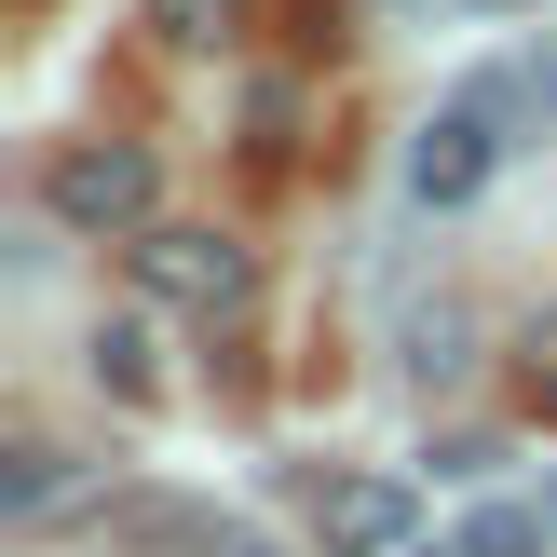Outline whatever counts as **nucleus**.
<instances>
[{
	"instance_id": "9",
	"label": "nucleus",
	"mask_w": 557,
	"mask_h": 557,
	"mask_svg": "<svg viewBox=\"0 0 557 557\" xmlns=\"http://www.w3.org/2000/svg\"><path fill=\"white\" fill-rule=\"evenodd\" d=\"M462 341H476V326H462L449 299H435V313L408 326V381H449V368H462Z\"/></svg>"
},
{
	"instance_id": "3",
	"label": "nucleus",
	"mask_w": 557,
	"mask_h": 557,
	"mask_svg": "<svg viewBox=\"0 0 557 557\" xmlns=\"http://www.w3.org/2000/svg\"><path fill=\"white\" fill-rule=\"evenodd\" d=\"M490 163H504V109H490L476 82H462V96L435 109L422 136H408V205H422V218L476 205V190H490Z\"/></svg>"
},
{
	"instance_id": "14",
	"label": "nucleus",
	"mask_w": 557,
	"mask_h": 557,
	"mask_svg": "<svg viewBox=\"0 0 557 557\" xmlns=\"http://www.w3.org/2000/svg\"><path fill=\"white\" fill-rule=\"evenodd\" d=\"M449 557H462V544H449Z\"/></svg>"
},
{
	"instance_id": "1",
	"label": "nucleus",
	"mask_w": 557,
	"mask_h": 557,
	"mask_svg": "<svg viewBox=\"0 0 557 557\" xmlns=\"http://www.w3.org/2000/svg\"><path fill=\"white\" fill-rule=\"evenodd\" d=\"M123 259L163 313H245V286H259V259L232 232H205V218H150V232H123Z\"/></svg>"
},
{
	"instance_id": "8",
	"label": "nucleus",
	"mask_w": 557,
	"mask_h": 557,
	"mask_svg": "<svg viewBox=\"0 0 557 557\" xmlns=\"http://www.w3.org/2000/svg\"><path fill=\"white\" fill-rule=\"evenodd\" d=\"M150 27L205 54V41H232V27H245V0H150Z\"/></svg>"
},
{
	"instance_id": "5",
	"label": "nucleus",
	"mask_w": 557,
	"mask_h": 557,
	"mask_svg": "<svg viewBox=\"0 0 557 557\" xmlns=\"http://www.w3.org/2000/svg\"><path fill=\"white\" fill-rule=\"evenodd\" d=\"M326 557H408V490L395 476H341L326 490Z\"/></svg>"
},
{
	"instance_id": "12",
	"label": "nucleus",
	"mask_w": 557,
	"mask_h": 557,
	"mask_svg": "<svg viewBox=\"0 0 557 557\" xmlns=\"http://www.w3.org/2000/svg\"><path fill=\"white\" fill-rule=\"evenodd\" d=\"M232 557H272V544H232Z\"/></svg>"
},
{
	"instance_id": "4",
	"label": "nucleus",
	"mask_w": 557,
	"mask_h": 557,
	"mask_svg": "<svg viewBox=\"0 0 557 557\" xmlns=\"http://www.w3.org/2000/svg\"><path fill=\"white\" fill-rule=\"evenodd\" d=\"M109 544L123 557H218V517L177 504V490H123V504H109Z\"/></svg>"
},
{
	"instance_id": "7",
	"label": "nucleus",
	"mask_w": 557,
	"mask_h": 557,
	"mask_svg": "<svg viewBox=\"0 0 557 557\" xmlns=\"http://www.w3.org/2000/svg\"><path fill=\"white\" fill-rule=\"evenodd\" d=\"M544 531H557V517H531V504H476L462 557H544Z\"/></svg>"
},
{
	"instance_id": "11",
	"label": "nucleus",
	"mask_w": 557,
	"mask_h": 557,
	"mask_svg": "<svg viewBox=\"0 0 557 557\" xmlns=\"http://www.w3.org/2000/svg\"><path fill=\"white\" fill-rule=\"evenodd\" d=\"M531 395H557V313H531Z\"/></svg>"
},
{
	"instance_id": "6",
	"label": "nucleus",
	"mask_w": 557,
	"mask_h": 557,
	"mask_svg": "<svg viewBox=\"0 0 557 557\" xmlns=\"http://www.w3.org/2000/svg\"><path fill=\"white\" fill-rule=\"evenodd\" d=\"M54 476H69V449H54V435H14V462H0V504L41 517V504H54Z\"/></svg>"
},
{
	"instance_id": "13",
	"label": "nucleus",
	"mask_w": 557,
	"mask_h": 557,
	"mask_svg": "<svg viewBox=\"0 0 557 557\" xmlns=\"http://www.w3.org/2000/svg\"><path fill=\"white\" fill-rule=\"evenodd\" d=\"M544 517H557V504H544Z\"/></svg>"
},
{
	"instance_id": "10",
	"label": "nucleus",
	"mask_w": 557,
	"mask_h": 557,
	"mask_svg": "<svg viewBox=\"0 0 557 557\" xmlns=\"http://www.w3.org/2000/svg\"><path fill=\"white\" fill-rule=\"evenodd\" d=\"M96 381L109 395H150V341H136V326H96Z\"/></svg>"
},
{
	"instance_id": "2",
	"label": "nucleus",
	"mask_w": 557,
	"mask_h": 557,
	"mask_svg": "<svg viewBox=\"0 0 557 557\" xmlns=\"http://www.w3.org/2000/svg\"><path fill=\"white\" fill-rule=\"evenodd\" d=\"M41 205L69 218V232H150L163 218V177L136 136H69V150L41 163Z\"/></svg>"
}]
</instances>
